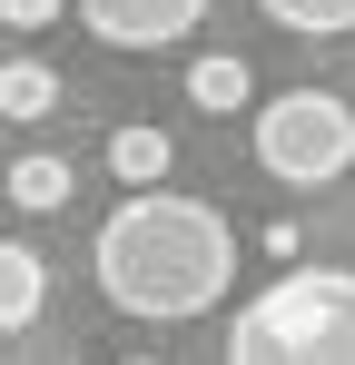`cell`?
<instances>
[{
    "mask_svg": "<svg viewBox=\"0 0 355 365\" xmlns=\"http://www.w3.org/2000/svg\"><path fill=\"white\" fill-rule=\"evenodd\" d=\"M118 365H168V356H118Z\"/></svg>",
    "mask_w": 355,
    "mask_h": 365,
    "instance_id": "7c38bea8",
    "label": "cell"
},
{
    "mask_svg": "<svg viewBox=\"0 0 355 365\" xmlns=\"http://www.w3.org/2000/svg\"><path fill=\"white\" fill-rule=\"evenodd\" d=\"M227 365H355V267H287L227 326Z\"/></svg>",
    "mask_w": 355,
    "mask_h": 365,
    "instance_id": "7a4b0ae2",
    "label": "cell"
},
{
    "mask_svg": "<svg viewBox=\"0 0 355 365\" xmlns=\"http://www.w3.org/2000/svg\"><path fill=\"white\" fill-rule=\"evenodd\" d=\"M99 297L118 316H148V326H178V316H207V306L237 287V227L207 207V197H168V187H128L99 247Z\"/></svg>",
    "mask_w": 355,
    "mask_h": 365,
    "instance_id": "6da1fadb",
    "label": "cell"
},
{
    "mask_svg": "<svg viewBox=\"0 0 355 365\" xmlns=\"http://www.w3.org/2000/svg\"><path fill=\"white\" fill-rule=\"evenodd\" d=\"M59 10H69V0H0V20H10V30H50Z\"/></svg>",
    "mask_w": 355,
    "mask_h": 365,
    "instance_id": "8fae6325",
    "label": "cell"
},
{
    "mask_svg": "<svg viewBox=\"0 0 355 365\" xmlns=\"http://www.w3.org/2000/svg\"><path fill=\"white\" fill-rule=\"evenodd\" d=\"M168 168H178V138H168L158 119L109 128V178H118V187H168Z\"/></svg>",
    "mask_w": 355,
    "mask_h": 365,
    "instance_id": "5b68a950",
    "label": "cell"
},
{
    "mask_svg": "<svg viewBox=\"0 0 355 365\" xmlns=\"http://www.w3.org/2000/svg\"><path fill=\"white\" fill-rule=\"evenodd\" d=\"M187 99H197L207 119H237V109L257 99V69L237 60V50H207V60H187Z\"/></svg>",
    "mask_w": 355,
    "mask_h": 365,
    "instance_id": "52a82bcc",
    "label": "cell"
},
{
    "mask_svg": "<svg viewBox=\"0 0 355 365\" xmlns=\"http://www.w3.org/2000/svg\"><path fill=\"white\" fill-rule=\"evenodd\" d=\"M247 148L277 187H336L355 168V109L336 89H277L257 119H247Z\"/></svg>",
    "mask_w": 355,
    "mask_h": 365,
    "instance_id": "3957f363",
    "label": "cell"
},
{
    "mask_svg": "<svg viewBox=\"0 0 355 365\" xmlns=\"http://www.w3.org/2000/svg\"><path fill=\"white\" fill-rule=\"evenodd\" d=\"M277 30H296V40H346L355 30V0H257Z\"/></svg>",
    "mask_w": 355,
    "mask_h": 365,
    "instance_id": "30bf717a",
    "label": "cell"
},
{
    "mask_svg": "<svg viewBox=\"0 0 355 365\" xmlns=\"http://www.w3.org/2000/svg\"><path fill=\"white\" fill-rule=\"evenodd\" d=\"M207 20V0H79V30L109 50H168Z\"/></svg>",
    "mask_w": 355,
    "mask_h": 365,
    "instance_id": "277c9868",
    "label": "cell"
},
{
    "mask_svg": "<svg viewBox=\"0 0 355 365\" xmlns=\"http://www.w3.org/2000/svg\"><path fill=\"white\" fill-rule=\"evenodd\" d=\"M69 187H79V168H69V158H50V148H30V158L10 168V207L50 217V207H69Z\"/></svg>",
    "mask_w": 355,
    "mask_h": 365,
    "instance_id": "ba28073f",
    "label": "cell"
},
{
    "mask_svg": "<svg viewBox=\"0 0 355 365\" xmlns=\"http://www.w3.org/2000/svg\"><path fill=\"white\" fill-rule=\"evenodd\" d=\"M59 109V69L50 60H10L0 69V119H50Z\"/></svg>",
    "mask_w": 355,
    "mask_h": 365,
    "instance_id": "9c48e42d",
    "label": "cell"
},
{
    "mask_svg": "<svg viewBox=\"0 0 355 365\" xmlns=\"http://www.w3.org/2000/svg\"><path fill=\"white\" fill-rule=\"evenodd\" d=\"M40 297H50V267H40V247L0 237V336H20V326L40 316Z\"/></svg>",
    "mask_w": 355,
    "mask_h": 365,
    "instance_id": "8992f818",
    "label": "cell"
}]
</instances>
